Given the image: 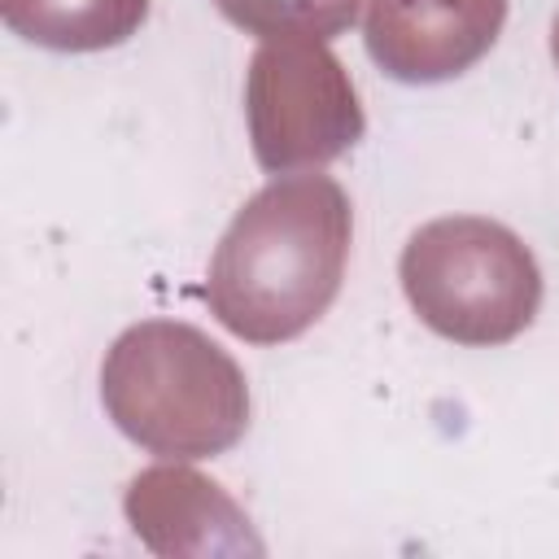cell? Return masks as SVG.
<instances>
[{
	"instance_id": "cell-1",
	"label": "cell",
	"mask_w": 559,
	"mask_h": 559,
	"mask_svg": "<svg viewBox=\"0 0 559 559\" xmlns=\"http://www.w3.org/2000/svg\"><path fill=\"white\" fill-rule=\"evenodd\" d=\"M349 253V201L336 179H271L223 231L205 297L223 328L253 345L306 332L336 297Z\"/></svg>"
},
{
	"instance_id": "cell-2",
	"label": "cell",
	"mask_w": 559,
	"mask_h": 559,
	"mask_svg": "<svg viewBox=\"0 0 559 559\" xmlns=\"http://www.w3.org/2000/svg\"><path fill=\"white\" fill-rule=\"evenodd\" d=\"M105 406L114 424L170 459L227 450L245 432L249 397L236 362L188 323H140L105 358Z\"/></svg>"
},
{
	"instance_id": "cell-3",
	"label": "cell",
	"mask_w": 559,
	"mask_h": 559,
	"mask_svg": "<svg viewBox=\"0 0 559 559\" xmlns=\"http://www.w3.org/2000/svg\"><path fill=\"white\" fill-rule=\"evenodd\" d=\"M402 288L415 314L459 345H502L542 306V275L524 240L476 214L419 227L402 249Z\"/></svg>"
},
{
	"instance_id": "cell-4",
	"label": "cell",
	"mask_w": 559,
	"mask_h": 559,
	"mask_svg": "<svg viewBox=\"0 0 559 559\" xmlns=\"http://www.w3.org/2000/svg\"><path fill=\"white\" fill-rule=\"evenodd\" d=\"M249 131L266 170H301L362 135L341 61L314 39H266L249 66Z\"/></svg>"
},
{
	"instance_id": "cell-5",
	"label": "cell",
	"mask_w": 559,
	"mask_h": 559,
	"mask_svg": "<svg viewBox=\"0 0 559 559\" xmlns=\"http://www.w3.org/2000/svg\"><path fill=\"white\" fill-rule=\"evenodd\" d=\"M507 17V0H367L371 61L402 83H437L480 61Z\"/></svg>"
},
{
	"instance_id": "cell-6",
	"label": "cell",
	"mask_w": 559,
	"mask_h": 559,
	"mask_svg": "<svg viewBox=\"0 0 559 559\" xmlns=\"http://www.w3.org/2000/svg\"><path fill=\"white\" fill-rule=\"evenodd\" d=\"M4 22L26 39L61 52L114 48L148 13V0H0Z\"/></svg>"
},
{
	"instance_id": "cell-7",
	"label": "cell",
	"mask_w": 559,
	"mask_h": 559,
	"mask_svg": "<svg viewBox=\"0 0 559 559\" xmlns=\"http://www.w3.org/2000/svg\"><path fill=\"white\" fill-rule=\"evenodd\" d=\"M227 22L262 39H332L354 26L362 0H214Z\"/></svg>"
},
{
	"instance_id": "cell-8",
	"label": "cell",
	"mask_w": 559,
	"mask_h": 559,
	"mask_svg": "<svg viewBox=\"0 0 559 559\" xmlns=\"http://www.w3.org/2000/svg\"><path fill=\"white\" fill-rule=\"evenodd\" d=\"M550 52H555V61H559V17H555V31H550Z\"/></svg>"
}]
</instances>
